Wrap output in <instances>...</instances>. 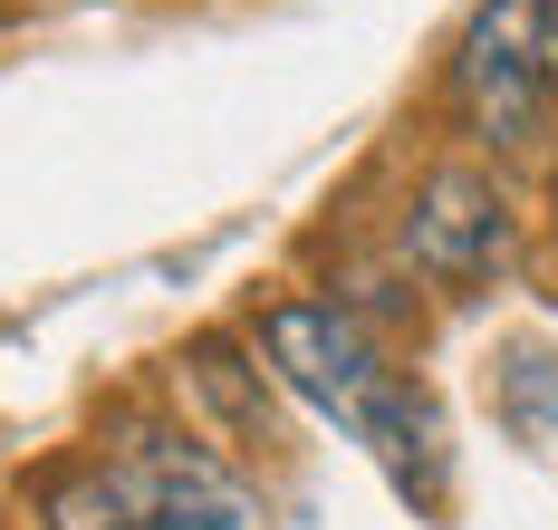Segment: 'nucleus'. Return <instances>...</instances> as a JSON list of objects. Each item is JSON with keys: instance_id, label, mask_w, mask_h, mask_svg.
I'll return each instance as SVG.
<instances>
[{"instance_id": "f257e3e1", "label": "nucleus", "mask_w": 558, "mask_h": 530, "mask_svg": "<svg viewBox=\"0 0 558 530\" xmlns=\"http://www.w3.org/2000/svg\"><path fill=\"white\" fill-rule=\"evenodd\" d=\"M251 348L270 366V386H289L308 414L347 424V434L395 472V492L444 502V414H434V396L366 338L356 309H337V299H270Z\"/></svg>"}, {"instance_id": "f03ea898", "label": "nucleus", "mask_w": 558, "mask_h": 530, "mask_svg": "<svg viewBox=\"0 0 558 530\" xmlns=\"http://www.w3.org/2000/svg\"><path fill=\"white\" fill-rule=\"evenodd\" d=\"M97 472L116 482V502L145 530H270V511L241 482V463H231L213 434H193V424H173L155 406H116L107 414Z\"/></svg>"}, {"instance_id": "7ed1b4c3", "label": "nucleus", "mask_w": 558, "mask_h": 530, "mask_svg": "<svg viewBox=\"0 0 558 530\" xmlns=\"http://www.w3.org/2000/svg\"><path fill=\"white\" fill-rule=\"evenodd\" d=\"M444 87H452V117H462L472 145H492V155H539V145H549V117H558L539 0H472Z\"/></svg>"}, {"instance_id": "20e7f679", "label": "nucleus", "mask_w": 558, "mask_h": 530, "mask_svg": "<svg viewBox=\"0 0 558 530\" xmlns=\"http://www.w3.org/2000/svg\"><path fill=\"white\" fill-rule=\"evenodd\" d=\"M404 261L452 299H482L520 261V203L492 165H434L404 203Z\"/></svg>"}, {"instance_id": "39448f33", "label": "nucleus", "mask_w": 558, "mask_h": 530, "mask_svg": "<svg viewBox=\"0 0 558 530\" xmlns=\"http://www.w3.org/2000/svg\"><path fill=\"white\" fill-rule=\"evenodd\" d=\"M183 386L213 406V424H222L231 444H279V414H270V366H251V348L241 338H222V328H203V338H183Z\"/></svg>"}, {"instance_id": "423d86ee", "label": "nucleus", "mask_w": 558, "mask_h": 530, "mask_svg": "<svg viewBox=\"0 0 558 530\" xmlns=\"http://www.w3.org/2000/svg\"><path fill=\"white\" fill-rule=\"evenodd\" d=\"M39 530H145V521L116 502V482L97 472V454H87V463H49L39 472Z\"/></svg>"}, {"instance_id": "0eeeda50", "label": "nucleus", "mask_w": 558, "mask_h": 530, "mask_svg": "<svg viewBox=\"0 0 558 530\" xmlns=\"http://www.w3.org/2000/svg\"><path fill=\"white\" fill-rule=\"evenodd\" d=\"M539 39H549V77H558V0H539Z\"/></svg>"}]
</instances>
